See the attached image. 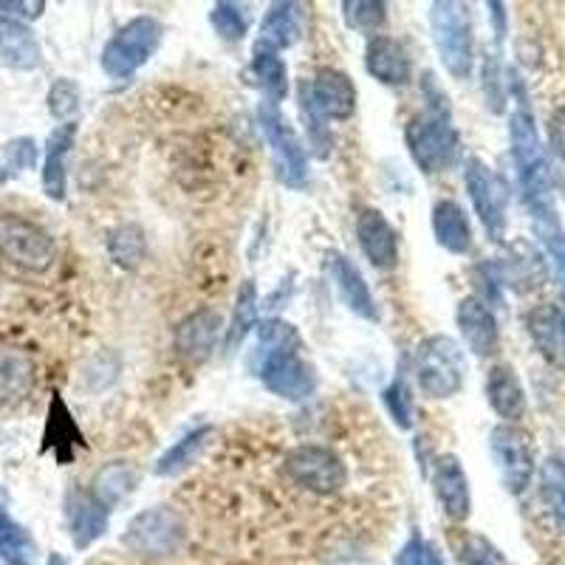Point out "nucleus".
<instances>
[{
    "label": "nucleus",
    "mask_w": 565,
    "mask_h": 565,
    "mask_svg": "<svg viewBox=\"0 0 565 565\" xmlns=\"http://www.w3.org/2000/svg\"><path fill=\"white\" fill-rule=\"evenodd\" d=\"M300 351L302 340L291 322L271 317L257 326L252 367L257 380L286 402H306L317 391L315 365Z\"/></svg>",
    "instance_id": "1"
},
{
    "label": "nucleus",
    "mask_w": 565,
    "mask_h": 565,
    "mask_svg": "<svg viewBox=\"0 0 565 565\" xmlns=\"http://www.w3.org/2000/svg\"><path fill=\"white\" fill-rule=\"evenodd\" d=\"M509 141H512V161L514 170H518V184H521L523 201H526V210L534 221V230L559 224L557 210H554L552 173H548L546 150H543L537 125H534V116L523 94L521 103L514 105L512 119H509Z\"/></svg>",
    "instance_id": "2"
},
{
    "label": "nucleus",
    "mask_w": 565,
    "mask_h": 565,
    "mask_svg": "<svg viewBox=\"0 0 565 565\" xmlns=\"http://www.w3.org/2000/svg\"><path fill=\"white\" fill-rule=\"evenodd\" d=\"M424 103L422 114H416L405 128L407 150H411L416 168L427 175H436L447 170L456 161L458 153V130L452 125V110L447 105L444 90L433 83V77H424Z\"/></svg>",
    "instance_id": "3"
},
{
    "label": "nucleus",
    "mask_w": 565,
    "mask_h": 565,
    "mask_svg": "<svg viewBox=\"0 0 565 565\" xmlns=\"http://www.w3.org/2000/svg\"><path fill=\"white\" fill-rule=\"evenodd\" d=\"M300 108L306 116L311 141L320 148L326 159L331 150V136L326 134L322 122H345L356 110V85L340 68H317L315 77L302 79Z\"/></svg>",
    "instance_id": "4"
},
{
    "label": "nucleus",
    "mask_w": 565,
    "mask_h": 565,
    "mask_svg": "<svg viewBox=\"0 0 565 565\" xmlns=\"http://www.w3.org/2000/svg\"><path fill=\"white\" fill-rule=\"evenodd\" d=\"M433 43L444 68L456 79H467L476 65V38L467 3L458 0H436L430 7Z\"/></svg>",
    "instance_id": "5"
},
{
    "label": "nucleus",
    "mask_w": 565,
    "mask_h": 565,
    "mask_svg": "<svg viewBox=\"0 0 565 565\" xmlns=\"http://www.w3.org/2000/svg\"><path fill=\"white\" fill-rule=\"evenodd\" d=\"M418 391L427 398H452L461 393L463 373V351L458 342L447 334H433L418 342L416 360H413Z\"/></svg>",
    "instance_id": "6"
},
{
    "label": "nucleus",
    "mask_w": 565,
    "mask_h": 565,
    "mask_svg": "<svg viewBox=\"0 0 565 565\" xmlns=\"http://www.w3.org/2000/svg\"><path fill=\"white\" fill-rule=\"evenodd\" d=\"M161 43V23L150 14L128 20L103 49V71L114 79H130L148 63Z\"/></svg>",
    "instance_id": "7"
},
{
    "label": "nucleus",
    "mask_w": 565,
    "mask_h": 565,
    "mask_svg": "<svg viewBox=\"0 0 565 565\" xmlns=\"http://www.w3.org/2000/svg\"><path fill=\"white\" fill-rule=\"evenodd\" d=\"M257 122H260V130H264L266 141H269L277 179L286 186H291V190H302V186L309 184V153L302 148L297 130L291 128L289 119L269 99L260 103V108H257Z\"/></svg>",
    "instance_id": "8"
},
{
    "label": "nucleus",
    "mask_w": 565,
    "mask_h": 565,
    "mask_svg": "<svg viewBox=\"0 0 565 565\" xmlns=\"http://www.w3.org/2000/svg\"><path fill=\"white\" fill-rule=\"evenodd\" d=\"M184 534L186 529L179 512H173L170 507H156L136 514L125 529L122 543L139 557L161 559L179 552Z\"/></svg>",
    "instance_id": "9"
},
{
    "label": "nucleus",
    "mask_w": 565,
    "mask_h": 565,
    "mask_svg": "<svg viewBox=\"0 0 565 565\" xmlns=\"http://www.w3.org/2000/svg\"><path fill=\"white\" fill-rule=\"evenodd\" d=\"M463 184H467L469 201H472V210H476L478 221L487 230L489 238L494 244H501L507 238V204L509 193L507 184L487 161H481L478 156L467 159V168H463Z\"/></svg>",
    "instance_id": "10"
},
{
    "label": "nucleus",
    "mask_w": 565,
    "mask_h": 565,
    "mask_svg": "<svg viewBox=\"0 0 565 565\" xmlns=\"http://www.w3.org/2000/svg\"><path fill=\"white\" fill-rule=\"evenodd\" d=\"M282 469L297 487L315 494H337L348 483V469L342 458L320 444H302L286 452Z\"/></svg>",
    "instance_id": "11"
},
{
    "label": "nucleus",
    "mask_w": 565,
    "mask_h": 565,
    "mask_svg": "<svg viewBox=\"0 0 565 565\" xmlns=\"http://www.w3.org/2000/svg\"><path fill=\"white\" fill-rule=\"evenodd\" d=\"M0 255L26 271L52 269L57 246L43 226L20 215H0Z\"/></svg>",
    "instance_id": "12"
},
{
    "label": "nucleus",
    "mask_w": 565,
    "mask_h": 565,
    "mask_svg": "<svg viewBox=\"0 0 565 565\" xmlns=\"http://www.w3.org/2000/svg\"><path fill=\"white\" fill-rule=\"evenodd\" d=\"M489 450H492L494 467L501 472V481L509 492L523 494L532 487L534 447L526 430H521L518 424H498L489 433Z\"/></svg>",
    "instance_id": "13"
},
{
    "label": "nucleus",
    "mask_w": 565,
    "mask_h": 565,
    "mask_svg": "<svg viewBox=\"0 0 565 565\" xmlns=\"http://www.w3.org/2000/svg\"><path fill=\"white\" fill-rule=\"evenodd\" d=\"M356 241L362 255L371 260L373 269L391 271L398 264V232L376 206H365L356 215Z\"/></svg>",
    "instance_id": "14"
},
{
    "label": "nucleus",
    "mask_w": 565,
    "mask_h": 565,
    "mask_svg": "<svg viewBox=\"0 0 565 565\" xmlns=\"http://www.w3.org/2000/svg\"><path fill=\"white\" fill-rule=\"evenodd\" d=\"M433 489L441 503V512L452 523H463L472 512V492H469V478L463 472L461 461L456 456H438L433 463Z\"/></svg>",
    "instance_id": "15"
},
{
    "label": "nucleus",
    "mask_w": 565,
    "mask_h": 565,
    "mask_svg": "<svg viewBox=\"0 0 565 565\" xmlns=\"http://www.w3.org/2000/svg\"><path fill=\"white\" fill-rule=\"evenodd\" d=\"M326 269L331 282H334L340 300L345 302L353 315L362 317V320L367 322L380 320V309H376V300H373L371 289H367L365 277H362V271L356 269L342 252H328Z\"/></svg>",
    "instance_id": "16"
},
{
    "label": "nucleus",
    "mask_w": 565,
    "mask_h": 565,
    "mask_svg": "<svg viewBox=\"0 0 565 565\" xmlns=\"http://www.w3.org/2000/svg\"><path fill=\"white\" fill-rule=\"evenodd\" d=\"M458 331L463 342L476 356H492L501 345V328L494 320V311L489 309L481 297H463L456 311Z\"/></svg>",
    "instance_id": "17"
},
{
    "label": "nucleus",
    "mask_w": 565,
    "mask_h": 565,
    "mask_svg": "<svg viewBox=\"0 0 565 565\" xmlns=\"http://www.w3.org/2000/svg\"><path fill=\"white\" fill-rule=\"evenodd\" d=\"M365 68L373 79L391 88H405L413 79V60L398 40L373 34L365 45Z\"/></svg>",
    "instance_id": "18"
},
{
    "label": "nucleus",
    "mask_w": 565,
    "mask_h": 565,
    "mask_svg": "<svg viewBox=\"0 0 565 565\" xmlns=\"http://www.w3.org/2000/svg\"><path fill=\"white\" fill-rule=\"evenodd\" d=\"M526 331L532 337L534 348L548 365L565 371V309L559 306H537L529 311L526 317Z\"/></svg>",
    "instance_id": "19"
},
{
    "label": "nucleus",
    "mask_w": 565,
    "mask_h": 565,
    "mask_svg": "<svg viewBox=\"0 0 565 565\" xmlns=\"http://www.w3.org/2000/svg\"><path fill=\"white\" fill-rule=\"evenodd\" d=\"M501 286H512L514 291H534L546 280V260L529 244H512L507 255L492 266Z\"/></svg>",
    "instance_id": "20"
},
{
    "label": "nucleus",
    "mask_w": 565,
    "mask_h": 565,
    "mask_svg": "<svg viewBox=\"0 0 565 565\" xmlns=\"http://www.w3.org/2000/svg\"><path fill=\"white\" fill-rule=\"evenodd\" d=\"M77 141V122L57 125L45 141L43 190L52 201H63L68 193V156Z\"/></svg>",
    "instance_id": "21"
},
{
    "label": "nucleus",
    "mask_w": 565,
    "mask_h": 565,
    "mask_svg": "<svg viewBox=\"0 0 565 565\" xmlns=\"http://www.w3.org/2000/svg\"><path fill=\"white\" fill-rule=\"evenodd\" d=\"M221 334V317L218 311L201 309L193 311L190 317L179 322L175 328V351L179 356H184L186 362H204L212 351H215V342Z\"/></svg>",
    "instance_id": "22"
},
{
    "label": "nucleus",
    "mask_w": 565,
    "mask_h": 565,
    "mask_svg": "<svg viewBox=\"0 0 565 565\" xmlns=\"http://www.w3.org/2000/svg\"><path fill=\"white\" fill-rule=\"evenodd\" d=\"M108 523H110V509L105 507V503H99L97 498L90 494V489L88 492L71 494L68 529H71L74 546L77 548L94 546V543L105 534Z\"/></svg>",
    "instance_id": "23"
},
{
    "label": "nucleus",
    "mask_w": 565,
    "mask_h": 565,
    "mask_svg": "<svg viewBox=\"0 0 565 565\" xmlns=\"http://www.w3.org/2000/svg\"><path fill=\"white\" fill-rule=\"evenodd\" d=\"M433 235H436V244L450 255L472 252V226L463 206L452 199H441L433 206Z\"/></svg>",
    "instance_id": "24"
},
{
    "label": "nucleus",
    "mask_w": 565,
    "mask_h": 565,
    "mask_svg": "<svg viewBox=\"0 0 565 565\" xmlns=\"http://www.w3.org/2000/svg\"><path fill=\"white\" fill-rule=\"evenodd\" d=\"M487 402L507 424L521 422L526 413V391L509 365H494L487 373Z\"/></svg>",
    "instance_id": "25"
},
{
    "label": "nucleus",
    "mask_w": 565,
    "mask_h": 565,
    "mask_svg": "<svg viewBox=\"0 0 565 565\" xmlns=\"http://www.w3.org/2000/svg\"><path fill=\"white\" fill-rule=\"evenodd\" d=\"M302 32V7L300 3H271L260 23V38L255 49L264 52H282L300 40Z\"/></svg>",
    "instance_id": "26"
},
{
    "label": "nucleus",
    "mask_w": 565,
    "mask_h": 565,
    "mask_svg": "<svg viewBox=\"0 0 565 565\" xmlns=\"http://www.w3.org/2000/svg\"><path fill=\"white\" fill-rule=\"evenodd\" d=\"M0 60L14 71H34L40 65V43L26 23L0 18Z\"/></svg>",
    "instance_id": "27"
},
{
    "label": "nucleus",
    "mask_w": 565,
    "mask_h": 565,
    "mask_svg": "<svg viewBox=\"0 0 565 565\" xmlns=\"http://www.w3.org/2000/svg\"><path fill=\"white\" fill-rule=\"evenodd\" d=\"M139 483V469L128 461H114L105 463L94 476V483H90V494L97 498L99 503H105L108 509H114L116 503H122L130 492Z\"/></svg>",
    "instance_id": "28"
},
{
    "label": "nucleus",
    "mask_w": 565,
    "mask_h": 565,
    "mask_svg": "<svg viewBox=\"0 0 565 565\" xmlns=\"http://www.w3.org/2000/svg\"><path fill=\"white\" fill-rule=\"evenodd\" d=\"M540 501L546 507L554 526L565 534V461L548 456L540 467Z\"/></svg>",
    "instance_id": "29"
},
{
    "label": "nucleus",
    "mask_w": 565,
    "mask_h": 565,
    "mask_svg": "<svg viewBox=\"0 0 565 565\" xmlns=\"http://www.w3.org/2000/svg\"><path fill=\"white\" fill-rule=\"evenodd\" d=\"M210 436H212V427H195V430H190L186 436H181L168 452H161V458L153 467L156 476L173 478L179 476V472H184V469L201 456V450L206 447Z\"/></svg>",
    "instance_id": "30"
},
{
    "label": "nucleus",
    "mask_w": 565,
    "mask_h": 565,
    "mask_svg": "<svg viewBox=\"0 0 565 565\" xmlns=\"http://www.w3.org/2000/svg\"><path fill=\"white\" fill-rule=\"evenodd\" d=\"M252 328H257V286L255 280H246L235 297V309L226 328V351H238Z\"/></svg>",
    "instance_id": "31"
},
{
    "label": "nucleus",
    "mask_w": 565,
    "mask_h": 565,
    "mask_svg": "<svg viewBox=\"0 0 565 565\" xmlns=\"http://www.w3.org/2000/svg\"><path fill=\"white\" fill-rule=\"evenodd\" d=\"M252 77L260 83V88L266 90L269 103H280L289 94V68L277 57L275 52H264V49H255V57H252Z\"/></svg>",
    "instance_id": "32"
},
{
    "label": "nucleus",
    "mask_w": 565,
    "mask_h": 565,
    "mask_svg": "<svg viewBox=\"0 0 565 565\" xmlns=\"http://www.w3.org/2000/svg\"><path fill=\"white\" fill-rule=\"evenodd\" d=\"M108 252L110 260L122 269L134 271L139 269L145 255H148V241H145V232L136 224H122L116 226L108 235Z\"/></svg>",
    "instance_id": "33"
},
{
    "label": "nucleus",
    "mask_w": 565,
    "mask_h": 565,
    "mask_svg": "<svg viewBox=\"0 0 565 565\" xmlns=\"http://www.w3.org/2000/svg\"><path fill=\"white\" fill-rule=\"evenodd\" d=\"M0 559L7 565H34L38 543L26 526L14 523L9 514L0 518Z\"/></svg>",
    "instance_id": "34"
},
{
    "label": "nucleus",
    "mask_w": 565,
    "mask_h": 565,
    "mask_svg": "<svg viewBox=\"0 0 565 565\" xmlns=\"http://www.w3.org/2000/svg\"><path fill=\"white\" fill-rule=\"evenodd\" d=\"M38 164V141L32 136H18L0 148V184H9Z\"/></svg>",
    "instance_id": "35"
},
{
    "label": "nucleus",
    "mask_w": 565,
    "mask_h": 565,
    "mask_svg": "<svg viewBox=\"0 0 565 565\" xmlns=\"http://www.w3.org/2000/svg\"><path fill=\"white\" fill-rule=\"evenodd\" d=\"M54 433H57V441H54L57 458L63 463L71 461V447H79V444H83V436H79L77 424H74L68 407L63 405V398L60 396H54L52 411H49V433H45V436H54Z\"/></svg>",
    "instance_id": "36"
},
{
    "label": "nucleus",
    "mask_w": 565,
    "mask_h": 565,
    "mask_svg": "<svg viewBox=\"0 0 565 565\" xmlns=\"http://www.w3.org/2000/svg\"><path fill=\"white\" fill-rule=\"evenodd\" d=\"M342 18H345V26L353 29V32L373 34L376 29L385 26L387 3H382V0H345L342 3Z\"/></svg>",
    "instance_id": "37"
},
{
    "label": "nucleus",
    "mask_w": 565,
    "mask_h": 565,
    "mask_svg": "<svg viewBox=\"0 0 565 565\" xmlns=\"http://www.w3.org/2000/svg\"><path fill=\"white\" fill-rule=\"evenodd\" d=\"M210 23L215 29L221 40L226 43H238V40L246 38L249 32V18H246V9L238 7V3H230V0H221L215 3L210 12Z\"/></svg>",
    "instance_id": "38"
},
{
    "label": "nucleus",
    "mask_w": 565,
    "mask_h": 565,
    "mask_svg": "<svg viewBox=\"0 0 565 565\" xmlns=\"http://www.w3.org/2000/svg\"><path fill=\"white\" fill-rule=\"evenodd\" d=\"M79 103H83V94H79V85L74 79H57L49 90V114L63 125L74 122Z\"/></svg>",
    "instance_id": "39"
},
{
    "label": "nucleus",
    "mask_w": 565,
    "mask_h": 565,
    "mask_svg": "<svg viewBox=\"0 0 565 565\" xmlns=\"http://www.w3.org/2000/svg\"><path fill=\"white\" fill-rule=\"evenodd\" d=\"M382 398H385L387 413H391V418L396 422L398 430H411L413 427V398H411V391H407L405 376H396V380L385 387Z\"/></svg>",
    "instance_id": "40"
},
{
    "label": "nucleus",
    "mask_w": 565,
    "mask_h": 565,
    "mask_svg": "<svg viewBox=\"0 0 565 565\" xmlns=\"http://www.w3.org/2000/svg\"><path fill=\"white\" fill-rule=\"evenodd\" d=\"M461 565H509L492 540L483 534H467L461 543Z\"/></svg>",
    "instance_id": "41"
},
{
    "label": "nucleus",
    "mask_w": 565,
    "mask_h": 565,
    "mask_svg": "<svg viewBox=\"0 0 565 565\" xmlns=\"http://www.w3.org/2000/svg\"><path fill=\"white\" fill-rule=\"evenodd\" d=\"M537 235H540V241H543V246H546L554 277H557L559 291H563V300H565V232H563V226L559 224L540 226Z\"/></svg>",
    "instance_id": "42"
},
{
    "label": "nucleus",
    "mask_w": 565,
    "mask_h": 565,
    "mask_svg": "<svg viewBox=\"0 0 565 565\" xmlns=\"http://www.w3.org/2000/svg\"><path fill=\"white\" fill-rule=\"evenodd\" d=\"M396 565H444V557L430 540H424L422 534H413L405 546L398 548Z\"/></svg>",
    "instance_id": "43"
},
{
    "label": "nucleus",
    "mask_w": 565,
    "mask_h": 565,
    "mask_svg": "<svg viewBox=\"0 0 565 565\" xmlns=\"http://www.w3.org/2000/svg\"><path fill=\"white\" fill-rule=\"evenodd\" d=\"M0 12L3 18L12 20H38L45 12V0H0Z\"/></svg>",
    "instance_id": "44"
},
{
    "label": "nucleus",
    "mask_w": 565,
    "mask_h": 565,
    "mask_svg": "<svg viewBox=\"0 0 565 565\" xmlns=\"http://www.w3.org/2000/svg\"><path fill=\"white\" fill-rule=\"evenodd\" d=\"M548 148L565 164V105L554 108L548 116Z\"/></svg>",
    "instance_id": "45"
},
{
    "label": "nucleus",
    "mask_w": 565,
    "mask_h": 565,
    "mask_svg": "<svg viewBox=\"0 0 565 565\" xmlns=\"http://www.w3.org/2000/svg\"><path fill=\"white\" fill-rule=\"evenodd\" d=\"M49 565H68V563H65V559L60 557V554H52V557H49Z\"/></svg>",
    "instance_id": "46"
},
{
    "label": "nucleus",
    "mask_w": 565,
    "mask_h": 565,
    "mask_svg": "<svg viewBox=\"0 0 565 565\" xmlns=\"http://www.w3.org/2000/svg\"><path fill=\"white\" fill-rule=\"evenodd\" d=\"M3 514H7V509H3V507H0V518H3Z\"/></svg>",
    "instance_id": "47"
}]
</instances>
